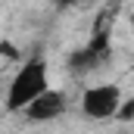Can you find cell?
Listing matches in <instances>:
<instances>
[{
  "label": "cell",
  "mask_w": 134,
  "mask_h": 134,
  "mask_svg": "<svg viewBox=\"0 0 134 134\" xmlns=\"http://www.w3.org/2000/svg\"><path fill=\"white\" fill-rule=\"evenodd\" d=\"M50 87V69H47V59L34 56L28 63H22L19 72L13 75L9 87H6V112H22L28 103H34L44 91Z\"/></svg>",
  "instance_id": "obj_1"
},
{
  "label": "cell",
  "mask_w": 134,
  "mask_h": 134,
  "mask_svg": "<svg viewBox=\"0 0 134 134\" xmlns=\"http://www.w3.org/2000/svg\"><path fill=\"white\" fill-rule=\"evenodd\" d=\"M122 100H125L122 87L115 81H103V84H94L81 94V112L91 122H106V119H115Z\"/></svg>",
  "instance_id": "obj_2"
},
{
  "label": "cell",
  "mask_w": 134,
  "mask_h": 134,
  "mask_svg": "<svg viewBox=\"0 0 134 134\" xmlns=\"http://www.w3.org/2000/svg\"><path fill=\"white\" fill-rule=\"evenodd\" d=\"M69 109V97L66 91H56V87H47L41 97L34 103H28L25 109H22V115L28 119V122H53V119H59L63 112Z\"/></svg>",
  "instance_id": "obj_3"
},
{
  "label": "cell",
  "mask_w": 134,
  "mask_h": 134,
  "mask_svg": "<svg viewBox=\"0 0 134 134\" xmlns=\"http://www.w3.org/2000/svg\"><path fill=\"white\" fill-rule=\"evenodd\" d=\"M106 50H109V34H106V31H97L87 44H84V47H81V50H75V53H72V59H69V63H72L75 72L91 69V66H97L103 56H106Z\"/></svg>",
  "instance_id": "obj_4"
}]
</instances>
